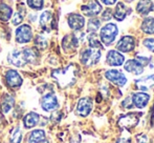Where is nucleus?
I'll use <instances>...</instances> for the list:
<instances>
[{"label": "nucleus", "mask_w": 154, "mask_h": 143, "mask_svg": "<svg viewBox=\"0 0 154 143\" xmlns=\"http://www.w3.org/2000/svg\"><path fill=\"white\" fill-rule=\"evenodd\" d=\"M37 58H38V53L36 49L31 47L23 49L21 51L15 49L11 52L8 56V62L17 68H22L26 63H34Z\"/></svg>", "instance_id": "obj_1"}, {"label": "nucleus", "mask_w": 154, "mask_h": 143, "mask_svg": "<svg viewBox=\"0 0 154 143\" xmlns=\"http://www.w3.org/2000/svg\"><path fill=\"white\" fill-rule=\"evenodd\" d=\"M53 77L58 80L59 84L63 87L68 86L75 82V70L72 65H69L68 68H63V70H57L53 72Z\"/></svg>", "instance_id": "obj_2"}, {"label": "nucleus", "mask_w": 154, "mask_h": 143, "mask_svg": "<svg viewBox=\"0 0 154 143\" xmlns=\"http://www.w3.org/2000/svg\"><path fill=\"white\" fill-rule=\"evenodd\" d=\"M119 33L118 27L114 23H108L101 30V40L105 45H110L114 41Z\"/></svg>", "instance_id": "obj_3"}, {"label": "nucleus", "mask_w": 154, "mask_h": 143, "mask_svg": "<svg viewBox=\"0 0 154 143\" xmlns=\"http://www.w3.org/2000/svg\"><path fill=\"white\" fill-rule=\"evenodd\" d=\"M101 58V51L97 49H87L82 52L81 54V62L86 66L94 65L99 62Z\"/></svg>", "instance_id": "obj_4"}, {"label": "nucleus", "mask_w": 154, "mask_h": 143, "mask_svg": "<svg viewBox=\"0 0 154 143\" xmlns=\"http://www.w3.org/2000/svg\"><path fill=\"white\" fill-rule=\"evenodd\" d=\"M32 38V27L29 24H22L16 30V41L18 43H27Z\"/></svg>", "instance_id": "obj_5"}, {"label": "nucleus", "mask_w": 154, "mask_h": 143, "mask_svg": "<svg viewBox=\"0 0 154 143\" xmlns=\"http://www.w3.org/2000/svg\"><path fill=\"white\" fill-rule=\"evenodd\" d=\"M41 106L45 112H53V110H57L58 106H59L57 97L51 93L44 95L41 99Z\"/></svg>", "instance_id": "obj_6"}, {"label": "nucleus", "mask_w": 154, "mask_h": 143, "mask_svg": "<svg viewBox=\"0 0 154 143\" xmlns=\"http://www.w3.org/2000/svg\"><path fill=\"white\" fill-rule=\"evenodd\" d=\"M140 114L136 113H131V114L125 115V116L121 117L119 120V125L121 127H125V129H131V127L135 126L140 121Z\"/></svg>", "instance_id": "obj_7"}, {"label": "nucleus", "mask_w": 154, "mask_h": 143, "mask_svg": "<svg viewBox=\"0 0 154 143\" xmlns=\"http://www.w3.org/2000/svg\"><path fill=\"white\" fill-rule=\"evenodd\" d=\"M105 77L112 83L118 84L119 86H124L127 82V78L122 72L116 70H110L105 73Z\"/></svg>", "instance_id": "obj_8"}, {"label": "nucleus", "mask_w": 154, "mask_h": 143, "mask_svg": "<svg viewBox=\"0 0 154 143\" xmlns=\"http://www.w3.org/2000/svg\"><path fill=\"white\" fill-rule=\"evenodd\" d=\"M92 110V100L90 98H82L79 100L77 105V113L79 116L81 117H86L90 114Z\"/></svg>", "instance_id": "obj_9"}, {"label": "nucleus", "mask_w": 154, "mask_h": 143, "mask_svg": "<svg viewBox=\"0 0 154 143\" xmlns=\"http://www.w3.org/2000/svg\"><path fill=\"white\" fill-rule=\"evenodd\" d=\"M81 10L85 14V16L93 17L99 15L102 12V5L97 1H95V0H91V1H89V3L82 5Z\"/></svg>", "instance_id": "obj_10"}, {"label": "nucleus", "mask_w": 154, "mask_h": 143, "mask_svg": "<svg viewBox=\"0 0 154 143\" xmlns=\"http://www.w3.org/2000/svg\"><path fill=\"white\" fill-rule=\"evenodd\" d=\"M5 80L8 86L13 88H16L21 86L22 84V78L19 75V73L15 70H8L5 74Z\"/></svg>", "instance_id": "obj_11"}, {"label": "nucleus", "mask_w": 154, "mask_h": 143, "mask_svg": "<svg viewBox=\"0 0 154 143\" xmlns=\"http://www.w3.org/2000/svg\"><path fill=\"white\" fill-rule=\"evenodd\" d=\"M134 46H135V41L131 36H124L116 44V49L123 53L131 52L134 49Z\"/></svg>", "instance_id": "obj_12"}, {"label": "nucleus", "mask_w": 154, "mask_h": 143, "mask_svg": "<svg viewBox=\"0 0 154 143\" xmlns=\"http://www.w3.org/2000/svg\"><path fill=\"white\" fill-rule=\"evenodd\" d=\"M68 25L70 27V29L75 30V31H80L83 29L84 24H85V19L83 16L79 14H71L68 16Z\"/></svg>", "instance_id": "obj_13"}, {"label": "nucleus", "mask_w": 154, "mask_h": 143, "mask_svg": "<svg viewBox=\"0 0 154 143\" xmlns=\"http://www.w3.org/2000/svg\"><path fill=\"white\" fill-rule=\"evenodd\" d=\"M40 25L44 31L49 32L54 27V15L49 11H45L40 16Z\"/></svg>", "instance_id": "obj_14"}, {"label": "nucleus", "mask_w": 154, "mask_h": 143, "mask_svg": "<svg viewBox=\"0 0 154 143\" xmlns=\"http://www.w3.org/2000/svg\"><path fill=\"white\" fill-rule=\"evenodd\" d=\"M125 61V57L116 51H110L107 54V63L110 66H120Z\"/></svg>", "instance_id": "obj_15"}, {"label": "nucleus", "mask_w": 154, "mask_h": 143, "mask_svg": "<svg viewBox=\"0 0 154 143\" xmlns=\"http://www.w3.org/2000/svg\"><path fill=\"white\" fill-rule=\"evenodd\" d=\"M132 103L137 108H144L148 104V101L150 99V96L146 93H135L132 96Z\"/></svg>", "instance_id": "obj_16"}, {"label": "nucleus", "mask_w": 154, "mask_h": 143, "mask_svg": "<svg viewBox=\"0 0 154 143\" xmlns=\"http://www.w3.org/2000/svg\"><path fill=\"white\" fill-rule=\"evenodd\" d=\"M125 70L134 75H140L144 72V66L140 63L136 59L128 60L125 64Z\"/></svg>", "instance_id": "obj_17"}, {"label": "nucleus", "mask_w": 154, "mask_h": 143, "mask_svg": "<svg viewBox=\"0 0 154 143\" xmlns=\"http://www.w3.org/2000/svg\"><path fill=\"white\" fill-rule=\"evenodd\" d=\"M40 121V116L37 113H29L27 115H25L23 118V124H24L25 129H32L35 127Z\"/></svg>", "instance_id": "obj_18"}, {"label": "nucleus", "mask_w": 154, "mask_h": 143, "mask_svg": "<svg viewBox=\"0 0 154 143\" xmlns=\"http://www.w3.org/2000/svg\"><path fill=\"white\" fill-rule=\"evenodd\" d=\"M136 86L142 91H147L149 88H151L154 85V75L146 76L144 78L136 80L135 81Z\"/></svg>", "instance_id": "obj_19"}, {"label": "nucleus", "mask_w": 154, "mask_h": 143, "mask_svg": "<svg viewBox=\"0 0 154 143\" xmlns=\"http://www.w3.org/2000/svg\"><path fill=\"white\" fill-rule=\"evenodd\" d=\"M130 12H131V10L128 8H126V5L123 3V2H118L116 11H114V13H113V16L116 20L122 21L125 19V17L127 16Z\"/></svg>", "instance_id": "obj_20"}, {"label": "nucleus", "mask_w": 154, "mask_h": 143, "mask_svg": "<svg viewBox=\"0 0 154 143\" xmlns=\"http://www.w3.org/2000/svg\"><path fill=\"white\" fill-rule=\"evenodd\" d=\"M45 140V132L42 129H35L29 136V143H41Z\"/></svg>", "instance_id": "obj_21"}, {"label": "nucleus", "mask_w": 154, "mask_h": 143, "mask_svg": "<svg viewBox=\"0 0 154 143\" xmlns=\"http://www.w3.org/2000/svg\"><path fill=\"white\" fill-rule=\"evenodd\" d=\"M153 8V3L151 0H140V2L137 3V12L142 15H147L149 12L152 11Z\"/></svg>", "instance_id": "obj_22"}, {"label": "nucleus", "mask_w": 154, "mask_h": 143, "mask_svg": "<svg viewBox=\"0 0 154 143\" xmlns=\"http://www.w3.org/2000/svg\"><path fill=\"white\" fill-rule=\"evenodd\" d=\"M63 49H75L78 46V38L75 35H68L63 39Z\"/></svg>", "instance_id": "obj_23"}, {"label": "nucleus", "mask_w": 154, "mask_h": 143, "mask_svg": "<svg viewBox=\"0 0 154 143\" xmlns=\"http://www.w3.org/2000/svg\"><path fill=\"white\" fill-rule=\"evenodd\" d=\"M13 10L5 3H0V20L8 21L12 17Z\"/></svg>", "instance_id": "obj_24"}, {"label": "nucleus", "mask_w": 154, "mask_h": 143, "mask_svg": "<svg viewBox=\"0 0 154 143\" xmlns=\"http://www.w3.org/2000/svg\"><path fill=\"white\" fill-rule=\"evenodd\" d=\"M142 30L146 34H154V18L148 17L145 19L142 24Z\"/></svg>", "instance_id": "obj_25"}, {"label": "nucleus", "mask_w": 154, "mask_h": 143, "mask_svg": "<svg viewBox=\"0 0 154 143\" xmlns=\"http://www.w3.org/2000/svg\"><path fill=\"white\" fill-rule=\"evenodd\" d=\"M88 42H89V46L91 49H103L101 42H100V40L97 39V37L94 33H92L91 35L88 37Z\"/></svg>", "instance_id": "obj_26"}, {"label": "nucleus", "mask_w": 154, "mask_h": 143, "mask_svg": "<svg viewBox=\"0 0 154 143\" xmlns=\"http://www.w3.org/2000/svg\"><path fill=\"white\" fill-rule=\"evenodd\" d=\"M100 20H97V18H91L88 22V27L87 31L90 32V33H95L97 30L100 29Z\"/></svg>", "instance_id": "obj_27"}, {"label": "nucleus", "mask_w": 154, "mask_h": 143, "mask_svg": "<svg viewBox=\"0 0 154 143\" xmlns=\"http://www.w3.org/2000/svg\"><path fill=\"white\" fill-rule=\"evenodd\" d=\"M21 139H22V134L20 132L19 127H16L11 134V141L13 143H20Z\"/></svg>", "instance_id": "obj_28"}, {"label": "nucleus", "mask_w": 154, "mask_h": 143, "mask_svg": "<svg viewBox=\"0 0 154 143\" xmlns=\"http://www.w3.org/2000/svg\"><path fill=\"white\" fill-rule=\"evenodd\" d=\"M27 5L32 10H41L44 5V1L43 0H26Z\"/></svg>", "instance_id": "obj_29"}, {"label": "nucleus", "mask_w": 154, "mask_h": 143, "mask_svg": "<svg viewBox=\"0 0 154 143\" xmlns=\"http://www.w3.org/2000/svg\"><path fill=\"white\" fill-rule=\"evenodd\" d=\"M13 104H14V99L12 97H8L6 99H4V101L2 102L1 106H2V110H3L4 113H8L12 110L13 107Z\"/></svg>", "instance_id": "obj_30"}, {"label": "nucleus", "mask_w": 154, "mask_h": 143, "mask_svg": "<svg viewBox=\"0 0 154 143\" xmlns=\"http://www.w3.org/2000/svg\"><path fill=\"white\" fill-rule=\"evenodd\" d=\"M35 44L40 49H43L47 46V42H46V40H45V38H43V36H40V35L36 37V39H35Z\"/></svg>", "instance_id": "obj_31"}, {"label": "nucleus", "mask_w": 154, "mask_h": 143, "mask_svg": "<svg viewBox=\"0 0 154 143\" xmlns=\"http://www.w3.org/2000/svg\"><path fill=\"white\" fill-rule=\"evenodd\" d=\"M144 45L151 52H154V39L148 38L144 40Z\"/></svg>", "instance_id": "obj_32"}, {"label": "nucleus", "mask_w": 154, "mask_h": 143, "mask_svg": "<svg viewBox=\"0 0 154 143\" xmlns=\"http://www.w3.org/2000/svg\"><path fill=\"white\" fill-rule=\"evenodd\" d=\"M22 20H23V16L20 14V13H16V14L14 15V18H13V24H15V25H18V24H20L21 22H22Z\"/></svg>", "instance_id": "obj_33"}, {"label": "nucleus", "mask_w": 154, "mask_h": 143, "mask_svg": "<svg viewBox=\"0 0 154 143\" xmlns=\"http://www.w3.org/2000/svg\"><path fill=\"white\" fill-rule=\"evenodd\" d=\"M112 15H113V13H112L111 8H107V10L103 13V16L102 17H103L104 20H109V19H111Z\"/></svg>", "instance_id": "obj_34"}, {"label": "nucleus", "mask_w": 154, "mask_h": 143, "mask_svg": "<svg viewBox=\"0 0 154 143\" xmlns=\"http://www.w3.org/2000/svg\"><path fill=\"white\" fill-rule=\"evenodd\" d=\"M132 104H133V103H132V99L130 98V97H129V98H127L123 102V105L125 107H127V108H131L132 107Z\"/></svg>", "instance_id": "obj_35"}, {"label": "nucleus", "mask_w": 154, "mask_h": 143, "mask_svg": "<svg viewBox=\"0 0 154 143\" xmlns=\"http://www.w3.org/2000/svg\"><path fill=\"white\" fill-rule=\"evenodd\" d=\"M70 143H81V139H80V136L79 135L75 136V137H73L72 139H71Z\"/></svg>", "instance_id": "obj_36"}, {"label": "nucleus", "mask_w": 154, "mask_h": 143, "mask_svg": "<svg viewBox=\"0 0 154 143\" xmlns=\"http://www.w3.org/2000/svg\"><path fill=\"white\" fill-rule=\"evenodd\" d=\"M103 3H105L106 5H112L116 2V0H102Z\"/></svg>", "instance_id": "obj_37"}, {"label": "nucleus", "mask_w": 154, "mask_h": 143, "mask_svg": "<svg viewBox=\"0 0 154 143\" xmlns=\"http://www.w3.org/2000/svg\"><path fill=\"white\" fill-rule=\"evenodd\" d=\"M126 1H128V2H131V1H133V0H126Z\"/></svg>", "instance_id": "obj_38"}]
</instances>
